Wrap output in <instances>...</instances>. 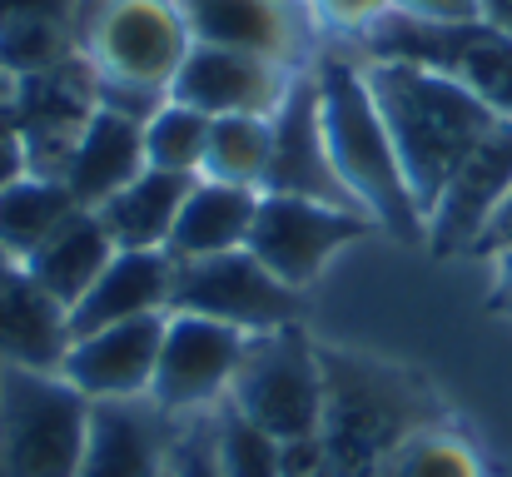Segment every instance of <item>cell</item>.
<instances>
[{
    "instance_id": "obj_2",
    "label": "cell",
    "mask_w": 512,
    "mask_h": 477,
    "mask_svg": "<svg viewBox=\"0 0 512 477\" xmlns=\"http://www.w3.org/2000/svg\"><path fill=\"white\" fill-rule=\"evenodd\" d=\"M319 368H324L319 443L329 458V477H378L413 433L433 428V408L408 373L339 348H319Z\"/></svg>"
},
{
    "instance_id": "obj_4",
    "label": "cell",
    "mask_w": 512,
    "mask_h": 477,
    "mask_svg": "<svg viewBox=\"0 0 512 477\" xmlns=\"http://www.w3.org/2000/svg\"><path fill=\"white\" fill-rule=\"evenodd\" d=\"M90 398L65 373L5 368L0 378V477H80Z\"/></svg>"
},
{
    "instance_id": "obj_12",
    "label": "cell",
    "mask_w": 512,
    "mask_h": 477,
    "mask_svg": "<svg viewBox=\"0 0 512 477\" xmlns=\"http://www.w3.org/2000/svg\"><path fill=\"white\" fill-rule=\"evenodd\" d=\"M512 194V120H498V130L453 169L443 194L428 209V249L433 254H473L493 214Z\"/></svg>"
},
{
    "instance_id": "obj_27",
    "label": "cell",
    "mask_w": 512,
    "mask_h": 477,
    "mask_svg": "<svg viewBox=\"0 0 512 477\" xmlns=\"http://www.w3.org/2000/svg\"><path fill=\"white\" fill-rule=\"evenodd\" d=\"M214 463L224 477H284V443L229 408L214 428Z\"/></svg>"
},
{
    "instance_id": "obj_24",
    "label": "cell",
    "mask_w": 512,
    "mask_h": 477,
    "mask_svg": "<svg viewBox=\"0 0 512 477\" xmlns=\"http://www.w3.org/2000/svg\"><path fill=\"white\" fill-rule=\"evenodd\" d=\"M269 150H274V130L264 115H219L209 125V150H204L199 174L224 179V184H244V189H264Z\"/></svg>"
},
{
    "instance_id": "obj_32",
    "label": "cell",
    "mask_w": 512,
    "mask_h": 477,
    "mask_svg": "<svg viewBox=\"0 0 512 477\" xmlns=\"http://www.w3.org/2000/svg\"><path fill=\"white\" fill-rule=\"evenodd\" d=\"M30 174V155H25V140L15 125H0V189H10L15 179Z\"/></svg>"
},
{
    "instance_id": "obj_7",
    "label": "cell",
    "mask_w": 512,
    "mask_h": 477,
    "mask_svg": "<svg viewBox=\"0 0 512 477\" xmlns=\"http://www.w3.org/2000/svg\"><path fill=\"white\" fill-rule=\"evenodd\" d=\"M170 314H199L239 333H269L299 323V289L274 279L249 249L174 264Z\"/></svg>"
},
{
    "instance_id": "obj_13",
    "label": "cell",
    "mask_w": 512,
    "mask_h": 477,
    "mask_svg": "<svg viewBox=\"0 0 512 477\" xmlns=\"http://www.w3.org/2000/svg\"><path fill=\"white\" fill-rule=\"evenodd\" d=\"M289 65H274L249 50H224V45H189L179 75L170 80V100L204 110L209 120L219 115H274L289 95Z\"/></svg>"
},
{
    "instance_id": "obj_36",
    "label": "cell",
    "mask_w": 512,
    "mask_h": 477,
    "mask_svg": "<svg viewBox=\"0 0 512 477\" xmlns=\"http://www.w3.org/2000/svg\"><path fill=\"white\" fill-rule=\"evenodd\" d=\"M493 304L512 314V249L498 254V279H493Z\"/></svg>"
},
{
    "instance_id": "obj_6",
    "label": "cell",
    "mask_w": 512,
    "mask_h": 477,
    "mask_svg": "<svg viewBox=\"0 0 512 477\" xmlns=\"http://www.w3.org/2000/svg\"><path fill=\"white\" fill-rule=\"evenodd\" d=\"M229 408L274 433L279 443L319 438L324 423V368L319 348L289 323L269 333H249L239 373L229 383Z\"/></svg>"
},
{
    "instance_id": "obj_34",
    "label": "cell",
    "mask_w": 512,
    "mask_h": 477,
    "mask_svg": "<svg viewBox=\"0 0 512 477\" xmlns=\"http://www.w3.org/2000/svg\"><path fill=\"white\" fill-rule=\"evenodd\" d=\"M508 249H512V194L503 199V209L493 214V224L483 229V239H478L473 254H493V259H498V254H508Z\"/></svg>"
},
{
    "instance_id": "obj_21",
    "label": "cell",
    "mask_w": 512,
    "mask_h": 477,
    "mask_svg": "<svg viewBox=\"0 0 512 477\" xmlns=\"http://www.w3.org/2000/svg\"><path fill=\"white\" fill-rule=\"evenodd\" d=\"M115 254H120V249H115V239L105 234L100 214H95V209H75L20 269H25L50 299H60L65 309H75V304L85 299V289L105 274V264H110Z\"/></svg>"
},
{
    "instance_id": "obj_3",
    "label": "cell",
    "mask_w": 512,
    "mask_h": 477,
    "mask_svg": "<svg viewBox=\"0 0 512 477\" xmlns=\"http://www.w3.org/2000/svg\"><path fill=\"white\" fill-rule=\"evenodd\" d=\"M319 75V115H324V140H329V155L334 169L348 184V194L363 204V214L388 229L393 239H408L418 244L428 229H423V209L403 179V164L393 150V135L373 105V90H368V75L358 60L348 55H324L314 65Z\"/></svg>"
},
{
    "instance_id": "obj_23",
    "label": "cell",
    "mask_w": 512,
    "mask_h": 477,
    "mask_svg": "<svg viewBox=\"0 0 512 477\" xmlns=\"http://www.w3.org/2000/svg\"><path fill=\"white\" fill-rule=\"evenodd\" d=\"M75 209L80 204L60 179H45V174L15 179L10 189H0V249L15 264H25Z\"/></svg>"
},
{
    "instance_id": "obj_20",
    "label": "cell",
    "mask_w": 512,
    "mask_h": 477,
    "mask_svg": "<svg viewBox=\"0 0 512 477\" xmlns=\"http://www.w3.org/2000/svg\"><path fill=\"white\" fill-rule=\"evenodd\" d=\"M254 214H259V189H244V184H224V179H194L179 219H174L170 234V254L174 264H189V259H214V254H234V249H249V229H254Z\"/></svg>"
},
{
    "instance_id": "obj_15",
    "label": "cell",
    "mask_w": 512,
    "mask_h": 477,
    "mask_svg": "<svg viewBox=\"0 0 512 477\" xmlns=\"http://www.w3.org/2000/svg\"><path fill=\"white\" fill-rule=\"evenodd\" d=\"M170 413L155 398L90 403L80 477H170Z\"/></svg>"
},
{
    "instance_id": "obj_1",
    "label": "cell",
    "mask_w": 512,
    "mask_h": 477,
    "mask_svg": "<svg viewBox=\"0 0 512 477\" xmlns=\"http://www.w3.org/2000/svg\"><path fill=\"white\" fill-rule=\"evenodd\" d=\"M363 75H368L373 105H378L388 135H393L403 179H408V189H413V199L428 219V209L443 194V184L453 179V169L498 130V115L468 85H458L453 75L428 70V65L368 60Z\"/></svg>"
},
{
    "instance_id": "obj_33",
    "label": "cell",
    "mask_w": 512,
    "mask_h": 477,
    "mask_svg": "<svg viewBox=\"0 0 512 477\" xmlns=\"http://www.w3.org/2000/svg\"><path fill=\"white\" fill-rule=\"evenodd\" d=\"M319 10L339 25H373L378 15H388V0H319Z\"/></svg>"
},
{
    "instance_id": "obj_29",
    "label": "cell",
    "mask_w": 512,
    "mask_h": 477,
    "mask_svg": "<svg viewBox=\"0 0 512 477\" xmlns=\"http://www.w3.org/2000/svg\"><path fill=\"white\" fill-rule=\"evenodd\" d=\"M170 477H224L219 463H214V433L209 438H184L170 458Z\"/></svg>"
},
{
    "instance_id": "obj_5",
    "label": "cell",
    "mask_w": 512,
    "mask_h": 477,
    "mask_svg": "<svg viewBox=\"0 0 512 477\" xmlns=\"http://www.w3.org/2000/svg\"><path fill=\"white\" fill-rule=\"evenodd\" d=\"M368 60H408L453 75L468 85L498 120H512V35L483 25V20H413V15H378L358 35Z\"/></svg>"
},
{
    "instance_id": "obj_28",
    "label": "cell",
    "mask_w": 512,
    "mask_h": 477,
    "mask_svg": "<svg viewBox=\"0 0 512 477\" xmlns=\"http://www.w3.org/2000/svg\"><path fill=\"white\" fill-rule=\"evenodd\" d=\"M378 477H488V473H483L478 453L463 438H453L443 428H423V433H413L398 448V458Z\"/></svg>"
},
{
    "instance_id": "obj_35",
    "label": "cell",
    "mask_w": 512,
    "mask_h": 477,
    "mask_svg": "<svg viewBox=\"0 0 512 477\" xmlns=\"http://www.w3.org/2000/svg\"><path fill=\"white\" fill-rule=\"evenodd\" d=\"M478 20L493 25V30H503V35H512V0H478Z\"/></svg>"
},
{
    "instance_id": "obj_10",
    "label": "cell",
    "mask_w": 512,
    "mask_h": 477,
    "mask_svg": "<svg viewBox=\"0 0 512 477\" xmlns=\"http://www.w3.org/2000/svg\"><path fill=\"white\" fill-rule=\"evenodd\" d=\"M274 150H269V174L259 194H294V199H319L339 209H363L348 184L334 169L329 140H324V115H319V75H294L284 105L269 115Z\"/></svg>"
},
{
    "instance_id": "obj_37",
    "label": "cell",
    "mask_w": 512,
    "mask_h": 477,
    "mask_svg": "<svg viewBox=\"0 0 512 477\" xmlns=\"http://www.w3.org/2000/svg\"><path fill=\"white\" fill-rule=\"evenodd\" d=\"M10 115H15V80L0 75V125H10Z\"/></svg>"
},
{
    "instance_id": "obj_14",
    "label": "cell",
    "mask_w": 512,
    "mask_h": 477,
    "mask_svg": "<svg viewBox=\"0 0 512 477\" xmlns=\"http://www.w3.org/2000/svg\"><path fill=\"white\" fill-rule=\"evenodd\" d=\"M165 318L170 314L130 318V323H110V328H95V333L75 338L60 373H65L90 403L150 398L155 363H160V343H165Z\"/></svg>"
},
{
    "instance_id": "obj_16",
    "label": "cell",
    "mask_w": 512,
    "mask_h": 477,
    "mask_svg": "<svg viewBox=\"0 0 512 477\" xmlns=\"http://www.w3.org/2000/svg\"><path fill=\"white\" fill-rule=\"evenodd\" d=\"M194 45L249 50L274 65H294L304 50V25L289 0H174Z\"/></svg>"
},
{
    "instance_id": "obj_25",
    "label": "cell",
    "mask_w": 512,
    "mask_h": 477,
    "mask_svg": "<svg viewBox=\"0 0 512 477\" xmlns=\"http://www.w3.org/2000/svg\"><path fill=\"white\" fill-rule=\"evenodd\" d=\"M209 115L194 105L165 100L150 120H145V159L150 169H170V174H199L204 150H209Z\"/></svg>"
},
{
    "instance_id": "obj_17",
    "label": "cell",
    "mask_w": 512,
    "mask_h": 477,
    "mask_svg": "<svg viewBox=\"0 0 512 477\" xmlns=\"http://www.w3.org/2000/svg\"><path fill=\"white\" fill-rule=\"evenodd\" d=\"M170 294H174V259L165 249H120L105 264V274L85 289V299L70 309V333L85 338V333L110 328V323L170 314Z\"/></svg>"
},
{
    "instance_id": "obj_11",
    "label": "cell",
    "mask_w": 512,
    "mask_h": 477,
    "mask_svg": "<svg viewBox=\"0 0 512 477\" xmlns=\"http://www.w3.org/2000/svg\"><path fill=\"white\" fill-rule=\"evenodd\" d=\"M244 343H249V333H239L229 323H214V318L199 314H170L150 398L165 413H194V408L224 398L234 373H239Z\"/></svg>"
},
{
    "instance_id": "obj_26",
    "label": "cell",
    "mask_w": 512,
    "mask_h": 477,
    "mask_svg": "<svg viewBox=\"0 0 512 477\" xmlns=\"http://www.w3.org/2000/svg\"><path fill=\"white\" fill-rule=\"evenodd\" d=\"M70 55H75V35L60 20H15V25H0V75H10V80L45 75V70L65 65Z\"/></svg>"
},
{
    "instance_id": "obj_18",
    "label": "cell",
    "mask_w": 512,
    "mask_h": 477,
    "mask_svg": "<svg viewBox=\"0 0 512 477\" xmlns=\"http://www.w3.org/2000/svg\"><path fill=\"white\" fill-rule=\"evenodd\" d=\"M145 125L115 115V110H95L75 140V150L65 159L60 184L75 194L80 209H100L105 199H115L135 174H145Z\"/></svg>"
},
{
    "instance_id": "obj_19",
    "label": "cell",
    "mask_w": 512,
    "mask_h": 477,
    "mask_svg": "<svg viewBox=\"0 0 512 477\" xmlns=\"http://www.w3.org/2000/svg\"><path fill=\"white\" fill-rule=\"evenodd\" d=\"M70 343V309L50 299L25 269H15L0 284V358L30 373H60Z\"/></svg>"
},
{
    "instance_id": "obj_8",
    "label": "cell",
    "mask_w": 512,
    "mask_h": 477,
    "mask_svg": "<svg viewBox=\"0 0 512 477\" xmlns=\"http://www.w3.org/2000/svg\"><path fill=\"white\" fill-rule=\"evenodd\" d=\"M368 229H373V219L363 209H339V204L294 199V194H259L249 254L289 289H304L309 279H319V269L339 249L363 239Z\"/></svg>"
},
{
    "instance_id": "obj_38",
    "label": "cell",
    "mask_w": 512,
    "mask_h": 477,
    "mask_svg": "<svg viewBox=\"0 0 512 477\" xmlns=\"http://www.w3.org/2000/svg\"><path fill=\"white\" fill-rule=\"evenodd\" d=\"M15 269H20V264H15V259H10V254H5V249H0V284H5V279H10V274H15Z\"/></svg>"
},
{
    "instance_id": "obj_22",
    "label": "cell",
    "mask_w": 512,
    "mask_h": 477,
    "mask_svg": "<svg viewBox=\"0 0 512 477\" xmlns=\"http://www.w3.org/2000/svg\"><path fill=\"white\" fill-rule=\"evenodd\" d=\"M199 174H170V169H145L135 174L115 199H105L95 214L115 249H170L174 219L189 199Z\"/></svg>"
},
{
    "instance_id": "obj_31",
    "label": "cell",
    "mask_w": 512,
    "mask_h": 477,
    "mask_svg": "<svg viewBox=\"0 0 512 477\" xmlns=\"http://www.w3.org/2000/svg\"><path fill=\"white\" fill-rule=\"evenodd\" d=\"M75 15V0H0V25H15V20H60L70 25Z\"/></svg>"
},
{
    "instance_id": "obj_30",
    "label": "cell",
    "mask_w": 512,
    "mask_h": 477,
    "mask_svg": "<svg viewBox=\"0 0 512 477\" xmlns=\"http://www.w3.org/2000/svg\"><path fill=\"white\" fill-rule=\"evenodd\" d=\"M388 10L413 15V20H443V25L478 20V0H388Z\"/></svg>"
},
{
    "instance_id": "obj_9",
    "label": "cell",
    "mask_w": 512,
    "mask_h": 477,
    "mask_svg": "<svg viewBox=\"0 0 512 477\" xmlns=\"http://www.w3.org/2000/svg\"><path fill=\"white\" fill-rule=\"evenodd\" d=\"M194 35L174 0H115L85 40V55L100 75L130 80L145 90H165L179 75Z\"/></svg>"
}]
</instances>
